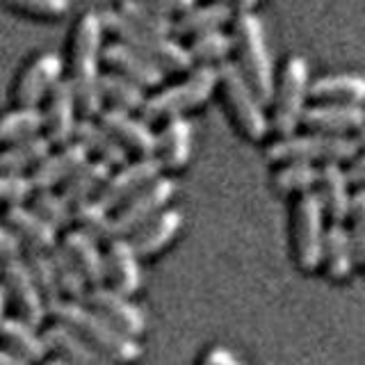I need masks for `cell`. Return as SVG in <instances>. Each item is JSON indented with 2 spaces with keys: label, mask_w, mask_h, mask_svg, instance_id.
<instances>
[{
  "label": "cell",
  "mask_w": 365,
  "mask_h": 365,
  "mask_svg": "<svg viewBox=\"0 0 365 365\" xmlns=\"http://www.w3.org/2000/svg\"><path fill=\"white\" fill-rule=\"evenodd\" d=\"M103 46H106V30H103L101 11H80L71 30H68L64 78L76 94L80 117L85 119H96L103 110L98 89V80L103 73Z\"/></svg>",
  "instance_id": "cell-1"
},
{
  "label": "cell",
  "mask_w": 365,
  "mask_h": 365,
  "mask_svg": "<svg viewBox=\"0 0 365 365\" xmlns=\"http://www.w3.org/2000/svg\"><path fill=\"white\" fill-rule=\"evenodd\" d=\"M53 317L60 324L68 327L80 338H85L89 345H94L98 351L106 354L114 363H137L142 359V345L133 336L123 334L106 317H101L94 308H89L80 302H62L53 311Z\"/></svg>",
  "instance_id": "cell-2"
},
{
  "label": "cell",
  "mask_w": 365,
  "mask_h": 365,
  "mask_svg": "<svg viewBox=\"0 0 365 365\" xmlns=\"http://www.w3.org/2000/svg\"><path fill=\"white\" fill-rule=\"evenodd\" d=\"M101 21H103V30H106V37L130 46L137 53H142L151 62H155L160 68H165V71H176V73L190 71L194 64V57L190 55L185 46H180L171 37H163V34H153L133 26L114 7L103 9Z\"/></svg>",
  "instance_id": "cell-3"
},
{
  "label": "cell",
  "mask_w": 365,
  "mask_h": 365,
  "mask_svg": "<svg viewBox=\"0 0 365 365\" xmlns=\"http://www.w3.org/2000/svg\"><path fill=\"white\" fill-rule=\"evenodd\" d=\"M217 85H220V71L210 64H201L199 68L190 71V76L182 83L146 96L140 117L146 123L180 117L182 112L199 108L201 103L208 101Z\"/></svg>",
  "instance_id": "cell-4"
},
{
  "label": "cell",
  "mask_w": 365,
  "mask_h": 365,
  "mask_svg": "<svg viewBox=\"0 0 365 365\" xmlns=\"http://www.w3.org/2000/svg\"><path fill=\"white\" fill-rule=\"evenodd\" d=\"M235 46H237V55L240 62H242V73L249 80V85L254 87L258 98L262 101V106L274 98V64L265 43V30H262V23L256 14L245 11V14L237 16L235 23Z\"/></svg>",
  "instance_id": "cell-5"
},
{
  "label": "cell",
  "mask_w": 365,
  "mask_h": 365,
  "mask_svg": "<svg viewBox=\"0 0 365 365\" xmlns=\"http://www.w3.org/2000/svg\"><path fill=\"white\" fill-rule=\"evenodd\" d=\"M64 80V57L55 51H34L16 68L11 80V106L41 108Z\"/></svg>",
  "instance_id": "cell-6"
},
{
  "label": "cell",
  "mask_w": 365,
  "mask_h": 365,
  "mask_svg": "<svg viewBox=\"0 0 365 365\" xmlns=\"http://www.w3.org/2000/svg\"><path fill=\"white\" fill-rule=\"evenodd\" d=\"M359 142L347 135H288L267 148L269 163H345L356 158Z\"/></svg>",
  "instance_id": "cell-7"
},
{
  "label": "cell",
  "mask_w": 365,
  "mask_h": 365,
  "mask_svg": "<svg viewBox=\"0 0 365 365\" xmlns=\"http://www.w3.org/2000/svg\"><path fill=\"white\" fill-rule=\"evenodd\" d=\"M220 85L224 91V98L231 108V114L237 123V128L242 130L251 142H258L267 135V117L262 112V101L249 85L245 78L242 68L233 62H222L220 64Z\"/></svg>",
  "instance_id": "cell-8"
},
{
  "label": "cell",
  "mask_w": 365,
  "mask_h": 365,
  "mask_svg": "<svg viewBox=\"0 0 365 365\" xmlns=\"http://www.w3.org/2000/svg\"><path fill=\"white\" fill-rule=\"evenodd\" d=\"M324 208L315 192L299 194L292 210V249L294 260L304 272L322 265L324 251Z\"/></svg>",
  "instance_id": "cell-9"
},
{
  "label": "cell",
  "mask_w": 365,
  "mask_h": 365,
  "mask_svg": "<svg viewBox=\"0 0 365 365\" xmlns=\"http://www.w3.org/2000/svg\"><path fill=\"white\" fill-rule=\"evenodd\" d=\"M308 64L304 57H290L283 66L279 89L274 91V119L272 125L281 137L294 135L297 125L302 123L304 103L308 96Z\"/></svg>",
  "instance_id": "cell-10"
},
{
  "label": "cell",
  "mask_w": 365,
  "mask_h": 365,
  "mask_svg": "<svg viewBox=\"0 0 365 365\" xmlns=\"http://www.w3.org/2000/svg\"><path fill=\"white\" fill-rule=\"evenodd\" d=\"M176 194V182L171 178L160 176L151 185H146L117 208V215L112 217V240L114 237H125L133 235L135 231L151 222L155 215L163 212L169 201Z\"/></svg>",
  "instance_id": "cell-11"
},
{
  "label": "cell",
  "mask_w": 365,
  "mask_h": 365,
  "mask_svg": "<svg viewBox=\"0 0 365 365\" xmlns=\"http://www.w3.org/2000/svg\"><path fill=\"white\" fill-rule=\"evenodd\" d=\"M160 174H163V165L158 158H137L133 163L128 160L125 165L117 167V171H112L96 199L112 212L140 190L151 185Z\"/></svg>",
  "instance_id": "cell-12"
},
{
  "label": "cell",
  "mask_w": 365,
  "mask_h": 365,
  "mask_svg": "<svg viewBox=\"0 0 365 365\" xmlns=\"http://www.w3.org/2000/svg\"><path fill=\"white\" fill-rule=\"evenodd\" d=\"M3 283L7 288V294L11 297V302L16 306L21 319H26L32 327H39L43 322V317L51 311H48V306H46V299L37 281L32 277L26 258L21 256V258L3 262Z\"/></svg>",
  "instance_id": "cell-13"
},
{
  "label": "cell",
  "mask_w": 365,
  "mask_h": 365,
  "mask_svg": "<svg viewBox=\"0 0 365 365\" xmlns=\"http://www.w3.org/2000/svg\"><path fill=\"white\" fill-rule=\"evenodd\" d=\"M96 119L128 153L137 158H155L158 135L148 128V123L142 117L137 119L133 112L117 108H103Z\"/></svg>",
  "instance_id": "cell-14"
},
{
  "label": "cell",
  "mask_w": 365,
  "mask_h": 365,
  "mask_svg": "<svg viewBox=\"0 0 365 365\" xmlns=\"http://www.w3.org/2000/svg\"><path fill=\"white\" fill-rule=\"evenodd\" d=\"M103 68L133 80L142 89H155L165 83V68H160L155 62L137 53L130 46L114 39L106 41V46H103Z\"/></svg>",
  "instance_id": "cell-15"
},
{
  "label": "cell",
  "mask_w": 365,
  "mask_h": 365,
  "mask_svg": "<svg viewBox=\"0 0 365 365\" xmlns=\"http://www.w3.org/2000/svg\"><path fill=\"white\" fill-rule=\"evenodd\" d=\"M41 110V121H43V135L53 142V146H64L73 142L76 125L80 121L78 103L71 85L62 80L53 94L43 101Z\"/></svg>",
  "instance_id": "cell-16"
},
{
  "label": "cell",
  "mask_w": 365,
  "mask_h": 365,
  "mask_svg": "<svg viewBox=\"0 0 365 365\" xmlns=\"http://www.w3.org/2000/svg\"><path fill=\"white\" fill-rule=\"evenodd\" d=\"M87 304L101 317H106L108 322H112L123 334H128L133 338L142 336L146 331V317L142 313V308L135 306L128 299V294H121L119 290L108 288V285L91 288V292L87 294Z\"/></svg>",
  "instance_id": "cell-17"
},
{
  "label": "cell",
  "mask_w": 365,
  "mask_h": 365,
  "mask_svg": "<svg viewBox=\"0 0 365 365\" xmlns=\"http://www.w3.org/2000/svg\"><path fill=\"white\" fill-rule=\"evenodd\" d=\"M87 160H91L87 148L73 140L64 146H55L53 151L32 169L30 178L37 190H57V187H62Z\"/></svg>",
  "instance_id": "cell-18"
},
{
  "label": "cell",
  "mask_w": 365,
  "mask_h": 365,
  "mask_svg": "<svg viewBox=\"0 0 365 365\" xmlns=\"http://www.w3.org/2000/svg\"><path fill=\"white\" fill-rule=\"evenodd\" d=\"M302 125L324 135H345L363 128L365 110L363 106H349V103H317L304 110Z\"/></svg>",
  "instance_id": "cell-19"
},
{
  "label": "cell",
  "mask_w": 365,
  "mask_h": 365,
  "mask_svg": "<svg viewBox=\"0 0 365 365\" xmlns=\"http://www.w3.org/2000/svg\"><path fill=\"white\" fill-rule=\"evenodd\" d=\"M3 224L9 226L21 240L26 249L53 251L57 247V228L46 222L32 205H11L3 212Z\"/></svg>",
  "instance_id": "cell-20"
},
{
  "label": "cell",
  "mask_w": 365,
  "mask_h": 365,
  "mask_svg": "<svg viewBox=\"0 0 365 365\" xmlns=\"http://www.w3.org/2000/svg\"><path fill=\"white\" fill-rule=\"evenodd\" d=\"M108 281L114 290L121 294H135L142 285V269H140V254L135 251L128 237H114L108 245Z\"/></svg>",
  "instance_id": "cell-21"
},
{
  "label": "cell",
  "mask_w": 365,
  "mask_h": 365,
  "mask_svg": "<svg viewBox=\"0 0 365 365\" xmlns=\"http://www.w3.org/2000/svg\"><path fill=\"white\" fill-rule=\"evenodd\" d=\"M349 178L338 163H327L319 167L317 180V197L322 203L324 215L331 217V222L342 224L351 210V194H349Z\"/></svg>",
  "instance_id": "cell-22"
},
{
  "label": "cell",
  "mask_w": 365,
  "mask_h": 365,
  "mask_svg": "<svg viewBox=\"0 0 365 365\" xmlns=\"http://www.w3.org/2000/svg\"><path fill=\"white\" fill-rule=\"evenodd\" d=\"M73 140L87 148L91 160H101V163L110 165L112 169L128 163V151H125V148L114 140L106 128H103L98 119L80 117V121L76 125V133H73Z\"/></svg>",
  "instance_id": "cell-23"
},
{
  "label": "cell",
  "mask_w": 365,
  "mask_h": 365,
  "mask_svg": "<svg viewBox=\"0 0 365 365\" xmlns=\"http://www.w3.org/2000/svg\"><path fill=\"white\" fill-rule=\"evenodd\" d=\"M43 338L48 342V347L60 354V356L73 365H119L106 354L98 351L94 345H89L85 338H80L76 331H71L64 324H53L51 329L43 331Z\"/></svg>",
  "instance_id": "cell-24"
},
{
  "label": "cell",
  "mask_w": 365,
  "mask_h": 365,
  "mask_svg": "<svg viewBox=\"0 0 365 365\" xmlns=\"http://www.w3.org/2000/svg\"><path fill=\"white\" fill-rule=\"evenodd\" d=\"M62 247L68 251V256L73 258L80 272L85 274L89 285L98 288V285L108 281V262H106V256L101 254L96 237L87 235L85 231H80V228H73V231H68L64 235Z\"/></svg>",
  "instance_id": "cell-25"
},
{
  "label": "cell",
  "mask_w": 365,
  "mask_h": 365,
  "mask_svg": "<svg viewBox=\"0 0 365 365\" xmlns=\"http://www.w3.org/2000/svg\"><path fill=\"white\" fill-rule=\"evenodd\" d=\"M190 155H192V123L182 117L167 119V123L158 135L155 158L160 160V165H163V169L178 171L190 163Z\"/></svg>",
  "instance_id": "cell-26"
},
{
  "label": "cell",
  "mask_w": 365,
  "mask_h": 365,
  "mask_svg": "<svg viewBox=\"0 0 365 365\" xmlns=\"http://www.w3.org/2000/svg\"><path fill=\"white\" fill-rule=\"evenodd\" d=\"M182 226V215L180 210L165 208L160 215H155L151 222H146L140 231H135L130 235V242L135 251L140 256H155L165 247L174 242V237L178 235Z\"/></svg>",
  "instance_id": "cell-27"
},
{
  "label": "cell",
  "mask_w": 365,
  "mask_h": 365,
  "mask_svg": "<svg viewBox=\"0 0 365 365\" xmlns=\"http://www.w3.org/2000/svg\"><path fill=\"white\" fill-rule=\"evenodd\" d=\"M359 262L356 251L349 231L338 222H331L324 233V251H322V265L329 274V279L342 281L354 272V265Z\"/></svg>",
  "instance_id": "cell-28"
},
{
  "label": "cell",
  "mask_w": 365,
  "mask_h": 365,
  "mask_svg": "<svg viewBox=\"0 0 365 365\" xmlns=\"http://www.w3.org/2000/svg\"><path fill=\"white\" fill-rule=\"evenodd\" d=\"M308 96L317 103H349V106H363L365 78L359 73L322 76L308 87Z\"/></svg>",
  "instance_id": "cell-29"
},
{
  "label": "cell",
  "mask_w": 365,
  "mask_h": 365,
  "mask_svg": "<svg viewBox=\"0 0 365 365\" xmlns=\"http://www.w3.org/2000/svg\"><path fill=\"white\" fill-rule=\"evenodd\" d=\"M233 16V7L228 3H208L192 7L185 14H180L174 21V37L178 39H194L199 34L220 30L224 23Z\"/></svg>",
  "instance_id": "cell-30"
},
{
  "label": "cell",
  "mask_w": 365,
  "mask_h": 365,
  "mask_svg": "<svg viewBox=\"0 0 365 365\" xmlns=\"http://www.w3.org/2000/svg\"><path fill=\"white\" fill-rule=\"evenodd\" d=\"M34 329L37 327L28 324L26 319L5 317L3 324H0V340H3V345L9 351L28 359L30 363L43 361L51 347H48V342H46V338L39 336Z\"/></svg>",
  "instance_id": "cell-31"
},
{
  "label": "cell",
  "mask_w": 365,
  "mask_h": 365,
  "mask_svg": "<svg viewBox=\"0 0 365 365\" xmlns=\"http://www.w3.org/2000/svg\"><path fill=\"white\" fill-rule=\"evenodd\" d=\"M53 142L46 135L30 137L19 144L0 148V174H32L41 160L53 151Z\"/></svg>",
  "instance_id": "cell-32"
},
{
  "label": "cell",
  "mask_w": 365,
  "mask_h": 365,
  "mask_svg": "<svg viewBox=\"0 0 365 365\" xmlns=\"http://www.w3.org/2000/svg\"><path fill=\"white\" fill-rule=\"evenodd\" d=\"M110 174H112L110 165L101 163V160H87V163L60 187V192H62V197L76 208L80 203L96 199L101 187L106 185V180L110 178Z\"/></svg>",
  "instance_id": "cell-33"
},
{
  "label": "cell",
  "mask_w": 365,
  "mask_h": 365,
  "mask_svg": "<svg viewBox=\"0 0 365 365\" xmlns=\"http://www.w3.org/2000/svg\"><path fill=\"white\" fill-rule=\"evenodd\" d=\"M37 135H43L39 108L9 106L7 110H0V148L19 144Z\"/></svg>",
  "instance_id": "cell-34"
},
{
  "label": "cell",
  "mask_w": 365,
  "mask_h": 365,
  "mask_svg": "<svg viewBox=\"0 0 365 365\" xmlns=\"http://www.w3.org/2000/svg\"><path fill=\"white\" fill-rule=\"evenodd\" d=\"M98 89H101V98H103V108H117L125 112H142L144 103H146V89L140 85H135L133 80L103 71L98 80Z\"/></svg>",
  "instance_id": "cell-35"
},
{
  "label": "cell",
  "mask_w": 365,
  "mask_h": 365,
  "mask_svg": "<svg viewBox=\"0 0 365 365\" xmlns=\"http://www.w3.org/2000/svg\"><path fill=\"white\" fill-rule=\"evenodd\" d=\"M23 258H26L28 267L32 272L34 281H37L39 290L46 299V306L53 313L57 306L62 304V290H60V281H57V272L53 265L51 251H39V249H26L23 251Z\"/></svg>",
  "instance_id": "cell-36"
},
{
  "label": "cell",
  "mask_w": 365,
  "mask_h": 365,
  "mask_svg": "<svg viewBox=\"0 0 365 365\" xmlns=\"http://www.w3.org/2000/svg\"><path fill=\"white\" fill-rule=\"evenodd\" d=\"M0 9L34 23H55L68 16L71 0H0Z\"/></svg>",
  "instance_id": "cell-37"
},
{
  "label": "cell",
  "mask_w": 365,
  "mask_h": 365,
  "mask_svg": "<svg viewBox=\"0 0 365 365\" xmlns=\"http://www.w3.org/2000/svg\"><path fill=\"white\" fill-rule=\"evenodd\" d=\"M114 9H117L125 21H130L133 26L142 28L146 32L163 34V37H171V34H174V21L167 14H163V11H158L155 7L146 5L144 0H117Z\"/></svg>",
  "instance_id": "cell-38"
},
{
  "label": "cell",
  "mask_w": 365,
  "mask_h": 365,
  "mask_svg": "<svg viewBox=\"0 0 365 365\" xmlns=\"http://www.w3.org/2000/svg\"><path fill=\"white\" fill-rule=\"evenodd\" d=\"M51 258H53V265H55V272H57V281H60V290L62 294H66L71 302H87V279L85 274L80 272V267L73 262V258L68 256V251L64 247L57 245L53 251H51Z\"/></svg>",
  "instance_id": "cell-39"
},
{
  "label": "cell",
  "mask_w": 365,
  "mask_h": 365,
  "mask_svg": "<svg viewBox=\"0 0 365 365\" xmlns=\"http://www.w3.org/2000/svg\"><path fill=\"white\" fill-rule=\"evenodd\" d=\"M319 180V169L311 163H285L277 174L272 176V185L281 194H306L311 192Z\"/></svg>",
  "instance_id": "cell-40"
},
{
  "label": "cell",
  "mask_w": 365,
  "mask_h": 365,
  "mask_svg": "<svg viewBox=\"0 0 365 365\" xmlns=\"http://www.w3.org/2000/svg\"><path fill=\"white\" fill-rule=\"evenodd\" d=\"M73 224L80 231H85L87 235L96 237L98 242L112 240V215L98 199L85 201L73 208Z\"/></svg>",
  "instance_id": "cell-41"
},
{
  "label": "cell",
  "mask_w": 365,
  "mask_h": 365,
  "mask_svg": "<svg viewBox=\"0 0 365 365\" xmlns=\"http://www.w3.org/2000/svg\"><path fill=\"white\" fill-rule=\"evenodd\" d=\"M30 203L46 222H51L57 228V231H60V228H68L73 224V205L62 197V192L37 190L34 197L30 199Z\"/></svg>",
  "instance_id": "cell-42"
},
{
  "label": "cell",
  "mask_w": 365,
  "mask_h": 365,
  "mask_svg": "<svg viewBox=\"0 0 365 365\" xmlns=\"http://www.w3.org/2000/svg\"><path fill=\"white\" fill-rule=\"evenodd\" d=\"M235 46V37L226 34L222 30H212V32H205L199 34V37L190 39V55L194 57V62H217V60H224V57L233 51Z\"/></svg>",
  "instance_id": "cell-43"
},
{
  "label": "cell",
  "mask_w": 365,
  "mask_h": 365,
  "mask_svg": "<svg viewBox=\"0 0 365 365\" xmlns=\"http://www.w3.org/2000/svg\"><path fill=\"white\" fill-rule=\"evenodd\" d=\"M37 187L30 174H0V205L11 208V205H26Z\"/></svg>",
  "instance_id": "cell-44"
},
{
  "label": "cell",
  "mask_w": 365,
  "mask_h": 365,
  "mask_svg": "<svg viewBox=\"0 0 365 365\" xmlns=\"http://www.w3.org/2000/svg\"><path fill=\"white\" fill-rule=\"evenodd\" d=\"M347 220L351 222L349 235L354 242V251H356L361 265H365V187L351 197V210Z\"/></svg>",
  "instance_id": "cell-45"
},
{
  "label": "cell",
  "mask_w": 365,
  "mask_h": 365,
  "mask_svg": "<svg viewBox=\"0 0 365 365\" xmlns=\"http://www.w3.org/2000/svg\"><path fill=\"white\" fill-rule=\"evenodd\" d=\"M23 256V240L9 226L0 224V260H14Z\"/></svg>",
  "instance_id": "cell-46"
},
{
  "label": "cell",
  "mask_w": 365,
  "mask_h": 365,
  "mask_svg": "<svg viewBox=\"0 0 365 365\" xmlns=\"http://www.w3.org/2000/svg\"><path fill=\"white\" fill-rule=\"evenodd\" d=\"M146 5L155 7L158 11L171 16V14H185L192 7H197V0H144Z\"/></svg>",
  "instance_id": "cell-47"
},
{
  "label": "cell",
  "mask_w": 365,
  "mask_h": 365,
  "mask_svg": "<svg viewBox=\"0 0 365 365\" xmlns=\"http://www.w3.org/2000/svg\"><path fill=\"white\" fill-rule=\"evenodd\" d=\"M203 365H242L237 361V356L231 351V349H226V347H212L205 351V356H203Z\"/></svg>",
  "instance_id": "cell-48"
},
{
  "label": "cell",
  "mask_w": 365,
  "mask_h": 365,
  "mask_svg": "<svg viewBox=\"0 0 365 365\" xmlns=\"http://www.w3.org/2000/svg\"><path fill=\"white\" fill-rule=\"evenodd\" d=\"M345 174H347L351 185H361V187L365 185V153L351 158V163H349Z\"/></svg>",
  "instance_id": "cell-49"
},
{
  "label": "cell",
  "mask_w": 365,
  "mask_h": 365,
  "mask_svg": "<svg viewBox=\"0 0 365 365\" xmlns=\"http://www.w3.org/2000/svg\"><path fill=\"white\" fill-rule=\"evenodd\" d=\"M0 365H32V363L28 359L19 356V354L9 351L7 347H3L0 349Z\"/></svg>",
  "instance_id": "cell-50"
},
{
  "label": "cell",
  "mask_w": 365,
  "mask_h": 365,
  "mask_svg": "<svg viewBox=\"0 0 365 365\" xmlns=\"http://www.w3.org/2000/svg\"><path fill=\"white\" fill-rule=\"evenodd\" d=\"M7 288H5V283H0V324H3V319H5V308H7Z\"/></svg>",
  "instance_id": "cell-51"
},
{
  "label": "cell",
  "mask_w": 365,
  "mask_h": 365,
  "mask_svg": "<svg viewBox=\"0 0 365 365\" xmlns=\"http://www.w3.org/2000/svg\"><path fill=\"white\" fill-rule=\"evenodd\" d=\"M258 0H235V7L240 9V14H245V11H251L256 7Z\"/></svg>",
  "instance_id": "cell-52"
},
{
  "label": "cell",
  "mask_w": 365,
  "mask_h": 365,
  "mask_svg": "<svg viewBox=\"0 0 365 365\" xmlns=\"http://www.w3.org/2000/svg\"><path fill=\"white\" fill-rule=\"evenodd\" d=\"M43 365H73V363H68V361H64V359L60 356V359H51V361H46Z\"/></svg>",
  "instance_id": "cell-53"
},
{
  "label": "cell",
  "mask_w": 365,
  "mask_h": 365,
  "mask_svg": "<svg viewBox=\"0 0 365 365\" xmlns=\"http://www.w3.org/2000/svg\"><path fill=\"white\" fill-rule=\"evenodd\" d=\"M356 142H359V146H363V148H365V125L359 130V140H356Z\"/></svg>",
  "instance_id": "cell-54"
},
{
  "label": "cell",
  "mask_w": 365,
  "mask_h": 365,
  "mask_svg": "<svg viewBox=\"0 0 365 365\" xmlns=\"http://www.w3.org/2000/svg\"><path fill=\"white\" fill-rule=\"evenodd\" d=\"M212 3H226V0H212Z\"/></svg>",
  "instance_id": "cell-55"
}]
</instances>
